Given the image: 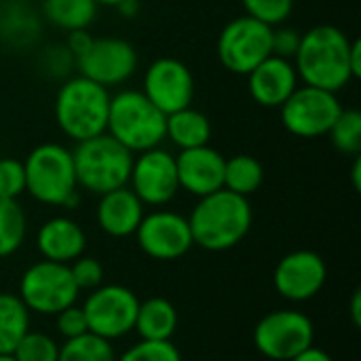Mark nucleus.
<instances>
[{
  "mask_svg": "<svg viewBox=\"0 0 361 361\" xmlns=\"http://www.w3.org/2000/svg\"><path fill=\"white\" fill-rule=\"evenodd\" d=\"M332 146L349 157H357L361 152V112L355 108H343L338 118L328 131Z\"/></svg>",
  "mask_w": 361,
  "mask_h": 361,
  "instance_id": "c85d7f7f",
  "label": "nucleus"
},
{
  "mask_svg": "<svg viewBox=\"0 0 361 361\" xmlns=\"http://www.w3.org/2000/svg\"><path fill=\"white\" fill-rule=\"evenodd\" d=\"M300 85L298 72L292 59L269 55L247 74L250 97L260 108H281V104Z\"/></svg>",
  "mask_w": 361,
  "mask_h": 361,
  "instance_id": "a211bd4d",
  "label": "nucleus"
},
{
  "mask_svg": "<svg viewBox=\"0 0 361 361\" xmlns=\"http://www.w3.org/2000/svg\"><path fill=\"white\" fill-rule=\"evenodd\" d=\"M36 247L42 260L70 264L82 256L87 247V235L78 222L66 216H55L47 220L36 235Z\"/></svg>",
  "mask_w": 361,
  "mask_h": 361,
  "instance_id": "aec40b11",
  "label": "nucleus"
},
{
  "mask_svg": "<svg viewBox=\"0 0 361 361\" xmlns=\"http://www.w3.org/2000/svg\"><path fill=\"white\" fill-rule=\"evenodd\" d=\"M351 317H353V324L360 326L361 324V290H355L353 294V300H351Z\"/></svg>",
  "mask_w": 361,
  "mask_h": 361,
  "instance_id": "ea45409f",
  "label": "nucleus"
},
{
  "mask_svg": "<svg viewBox=\"0 0 361 361\" xmlns=\"http://www.w3.org/2000/svg\"><path fill=\"white\" fill-rule=\"evenodd\" d=\"M290 361H334V360H332V355H330V353H326L324 349H319V347L311 345L309 349H305L302 353H298L296 357H292Z\"/></svg>",
  "mask_w": 361,
  "mask_h": 361,
  "instance_id": "4c0bfd02",
  "label": "nucleus"
},
{
  "mask_svg": "<svg viewBox=\"0 0 361 361\" xmlns=\"http://www.w3.org/2000/svg\"><path fill=\"white\" fill-rule=\"evenodd\" d=\"M264 182V165L252 157V154H235L231 159H226L224 163V188L241 195V197H250L254 195Z\"/></svg>",
  "mask_w": 361,
  "mask_h": 361,
  "instance_id": "a878e982",
  "label": "nucleus"
},
{
  "mask_svg": "<svg viewBox=\"0 0 361 361\" xmlns=\"http://www.w3.org/2000/svg\"><path fill=\"white\" fill-rule=\"evenodd\" d=\"M241 4L245 8V15L271 27H277L292 17L296 0H241Z\"/></svg>",
  "mask_w": 361,
  "mask_h": 361,
  "instance_id": "7c9ffc66",
  "label": "nucleus"
},
{
  "mask_svg": "<svg viewBox=\"0 0 361 361\" xmlns=\"http://www.w3.org/2000/svg\"><path fill=\"white\" fill-rule=\"evenodd\" d=\"M99 6H112V8H116L123 0H95Z\"/></svg>",
  "mask_w": 361,
  "mask_h": 361,
  "instance_id": "79ce46f5",
  "label": "nucleus"
},
{
  "mask_svg": "<svg viewBox=\"0 0 361 361\" xmlns=\"http://www.w3.org/2000/svg\"><path fill=\"white\" fill-rule=\"evenodd\" d=\"M252 338L262 357L290 361L315 343V324L296 309L271 311L256 324Z\"/></svg>",
  "mask_w": 361,
  "mask_h": 361,
  "instance_id": "6e6552de",
  "label": "nucleus"
},
{
  "mask_svg": "<svg viewBox=\"0 0 361 361\" xmlns=\"http://www.w3.org/2000/svg\"><path fill=\"white\" fill-rule=\"evenodd\" d=\"M68 267H70V275H72L78 292H91L104 283V267L97 258L78 256Z\"/></svg>",
  "mask_w": 361,
  "mask_h": 361,
  "instance_id": "473e14b6",
  "label": "nucleus"
},
{
  "mask_svg": "<svg viewBox=\"0 0 361 361\" xmlns=\"http://www.w3.org/2000/svg\"><path fill=\"white\" fill-rule=\"evenodd\" d=\"M140 91L167 116L192 106L195 76L182 59L159 57L148 63Z\"/></svg>",
  "mask_w": 361,
  "mask_h": 361,
  "instance_id": "2eb2a0df",
  "label": "nucleus"
},
{
  "mask_svg": "<svg viewBox=\"0 0 361 361\" xmlns=\"http://www.w3.org/2000/svg\"><path fill=\"white\" fill-rule=\"evenodd\" d=\"M216 53L222 68L247 76L260 61L273 55V27L250 15L235 17L220 30Z\"/></svg>",
  "mask_w": 361,
  "mask_h": 361,
  "instance_id": "0eeeda50",
  "label": "nucleus"
},
{
  "mask_svg": "<svg viewBox=\"0 0 361 361\" xmlns=\"http://www.w3.org/2000/svg\"><path fill=\"white\" fill-rule=\"evenodd\" d=\"M27 218L17 199L0 197V258L13 256L25 241Z\"/></svg>",
  "mask_w": 361,
  "mask_h": 361,
  "instance_id": "bb28decb",
  "label": "nucleus"
},
{
  "mask_svg": "<svg viewBox=\"0 0 361 361\" xmlns=\"http://www.w3.org/2000/svg\"><path fill=\"white\" fill-rule=\"evenodd\" d=\"M57 361H116V355L110 341L87 332L78 338H68L63 345H59Z\"/></svg>",
  "mask_w": 361,
  "mask_h": 361,
  "instance_id": "cd10ccee",
  "label": "nucleus"
},
{
  "mask_svg": "<svg viewBox=\"0 0 361 361\" xmlns=\"http://www.w3.org/2000/svg\"><path fill=\"white\" fill-rule=\"evenodd\" d=\"M351 180H353V188H361V157H353V167H351Z\"/></svg>",
  "mask_w": 361,
  "mask_h": 361,
  "instance_id": "a19ab883",
  "label": "nucleus"
},
{
  "mask_svg": "<svg viewBox=\"0 0 361 361\" xmlns=\"http://www.w3.org/2000/svg\"><path fill=\"white\" fill-rule=\"evenodd\" d=\"M224 154L209 144L180 150L176 154L180 190L201 199L224 188Z\"/></svg>",
  "mask_w": 361,
  "mask_h": 361,
  "instance_id": "f3484780",
  "label": "nucleus"
},
{
  "mask_svg": "<svg viewBox=\"0 0 361 361\" xmlns=\"http://www.w3.org/2000/svg\"><path fill=\"white\" fill-rule=\"evenodd\" d=\"M11 355L17 361H57L59 345L49 334L30 330Z\"/></svg>",
  "mask_w": 361,
  "mask_h": 361,
  "instance_id": "c756f323",
  "label": "nucleus"
},
{
  "mask_svg": "<svg viewBox=\"0 0 361 361\" xmlns=\"http://www.w3.org/2000/svg\"><path fill=\"white\" fill-rule=\"evenodd\" d=\"M140 298L125 286L108 283L89 292L82 313L87 317L89 332L104 338L116 341L133 332Z\"/></svg>",
  "mask_w": 361,
  "mask_h": 361,
  "instance_id": "9b49d317",
  "label": "nucleus"
},
{
  "mask_svg": "<svg viewBox=\"0 0 361 361\" xmlns=\"http://www.w3.org/2000/svg\"><path fill=\"white\" fill-rule=\"evenodd\" d=\"M127 186L148 207H165L180 192L176 154L157 146L133 157Z\"/></svg>",
  "mask_w": 361,
  "mask_h": 361,
  "instance_id": "ddd939ff",
  "label": "nucleus"
},
{
  "mask_svg": "<svg viewBox=\"0 0 361 361\" xmlns=\"http://www.w3.org/2000/svg\"><path fill=\"white\" fill-rule=\"evenodd\" d=\"M42 17L34 13L23 0H13L8 6H0V38L11 47H27L40 34Z\"/></svg>",
  "mask_w": 361,
  "mask_h": 361,
  "instance_id": "b1692460",
  "label": "nucleus"
},
{
  "mask_svg": "<svg viewBox=\"0 0 361 361\" xmlns=\"http://www.w3.org/2000/svg\"><path fill=\"white\" fill-rule=\"evenodd\" d=\"M178 330V309L163 296H152L140 302L133 332L142 341H171Z\"/></svg>",
  "mask_w": 361,
  "mask_h": 361,
  "instance_id": "412c9836",
  "label": "nucleus"
},
{
  "mask_svg": "<svg viewBox=\"0 0 361 361\" xmlns=\"http://www.w3.org/2000/svg\"><path fill=\"white\" fill-rule=\"evenodd\" d=\"M302 32L290 25H277L273 27V55L283 57V59H294L300 47Z\"/></svg>",
  "mask_w": 361,
  "mask_h": 361,
  "instance_id": "c9c22d12",
  "label": "nucleus"
},
{
  "mask_svg": "<svg viewBox=\"0 0 361 361\" xmlns=\"http://www.w3.org/2000/svg\"><path fill=\"white\" fill-rule=\"evenodd\" d=\"M95 36L89 34V30H74V32H68L66 34V49L70 51V55L76 59L78 55H82L89 44L93 42Z\"/></svg>",
  "mask_w": 361,
  "mask_h": 361,
  "instance_id": "e433bc0d",
  "label": "nucleus"
},
{
  "mask_svg": "<svg viewBox=\"0 0 361 361\" xmlns=\"http://www.w3.org/2000/svg\"><path fill=\"white\" fill-rule=\"evenodd\" d=\"M341 112L343 104L336 93L309 85H298L279 108L283 129L300 140H317L328 135Z\"/></svg>",
  "mask_w": 361,
  "mask_h": 361,
  "instance_id": "1a4fd4ad",
  "label": "nucleus"
},
{
  "mask_svg": "<svg viewBox=\"0 0 361 361\" xmlns=\"http://www.w3.org/2000/svg\"><path fill=\"white\" fill-rule=\"evenodd\" d=\"M292 61L302 85L338 93L361 76V42L336 25L322 23L302 32Z\"/></svg>",
  "mask_w": 361,
  "mask_h": 361,
  "instance_id": "f257e3e1",
  "label": "nucleus"
},
{
  "mask_svg": "<svg viewBox=\"0 0 361 361\" xmlns=\"http://www.w3.org/2000/svg\"><path fill=\"white\" fill-rule=\"evenodd\" d=\"M328 279V267L317 252L296 250L286 254L273 273V286L290 302H307L315 298Z\"/></svg>",
  "mask_w": 361,
  "mask_h": 361,
  "instance_id": "dca6fc26",
  "label": "nucleus"
},
{
  "mask_svg": "<svg viewBox=\"0 0 361 361\" xmlns=\"http://www.w3.org/2000/svg\"><path fill=\"white\" fill-rule=\"evenodd\" d=\"M70 150L78 188L99 197L127 186L135 154L112 135L102 133L91 140L76 142Z\"/></svg>",
  "mask_w": 361,
  "mask_h": 361,
  "instance_id": "423d86ee",
  "label": "nucleus"
},
{
  "mask_svg": "<svg viewBox=\"0 0 361 361\" xmlns=\"http://www.w3.org/2000/svg\"><path fill=\"white\" fill-rule=\"evenodd\" d=\"M165 123L167 116L140 89H121L110 97L106 133L133 154L161 146Z\"/></svg>",
  "mask_w": 361,
  "mask_h": 361,
  "instance_id": "39448f33",
  "label": "nucleus"
},
{
  "mask_svg": "<svg viewBox=\"0 0 361 361\" xmlns=\"http://www.w3.org/2000/svg\"><path fill=\"white\" fill-rule=\"evenodd\" d=\"M110 97V89L80 74L68 76L53 99V116L59 131L74 144L106 133Z\"/></svg>",
  "mask_w": 361,
  "mask_h": 361,
  "instance_id": "7ed1b4c3",
  "label": "nucleus"
},
{
  "mask_svg": "<svg viewBox=\"0 0 361 361\" xmlns=\"http://www.w3.org/2000/svg\"><path fill=\"white\" fill-rule=\"evenodd\" d=\"M165 140H169L178 150L199 148L212 140V121L205 112L188 106L173 114H167Z\"/></svg>",
  "mask_w": 361,
  "mask_h": 361,
  "instance_id": "4be33fe9",
  "label": "nucleus"
},
{
  "mask_svg": "<svg viewBox=\"0 0 361 361\" xmlns=\"http://www.w3.org/2000/svg\"><path fill=\"white\" fill-rule=\"evenodd\" d=\"M116 361H182V355L171 341H140Z\"/></svg>",
  "mask_w": 361,
  "mask_h": 361,
  "instance_id": "2f4dec72",
  "label": "nucleus"
},
{
  "mask_svg": "<svg viewBox=\"0 0 361 361\" xmlns=\"http://www.w3.org/2000/svg\"><path fill=\"white\" fill-rule=\"evenodd\" d=\"M30 332V311L17 294H0V355H11Z\"/></svg>",
  "mask_w": 361,
  "mask_h": 361,
  "instance_id": "393cba45",
  "label": "nucleus"
},
{
  "mask_svg": "<svg viewBox=\"0 0 361 361\" xmlns=\"http://www.w3.org/2000/svg\"><path fill=\"white\" fill-rule=\"evenodd\" d=\"M140 250L161 262L178 260L192 250V235L188 226V218L171 212V209H157L144 214L135 235Z\"/></svg>",
  "mask_w": 361,
  "mask_h": 361,
  "instance_id": "4468645a",
  "label": "nucleus"
},
{
  "mask_svg": "<svg viewBox=\"0 0 361 361\" xmlns=\"http://www.w3.org/2000/svg\"><path fill=\"white\" fill-rule=\"evenodd\" d=\"M25 192V171L23 161L13 157L0 159V197L19 199Z\"/></svg>",
  "mask_w": 361,
  "mask_h": 361,
  "instance_id": "72a5a7b5",
  "label": "nucleus"
},
{
  "mask_svg": "<svg viewBox=\"0 0 361 361\" xmlns=\"http://www.w3.org/2000/svg\"><path fill=\"white\" fill-rule=\"evenodd\" d=\"M116 11H118L123 17L133 19V17L140 13V0H123V2L116 6Z\"/></svg>",
  "mask_w": 361,
  "mask_h": 361,
  "instance_id": "58836bf2",
  "label": "nucleus"
},
{
  "mask_svg": "<svg viewBox=\"0 0 361 361\" xmlns=\"http://www.w3.org/2000/svg\"><path fill=\"white\" fill-rule=\"evenodd\" d=\"M144 207L146 205L133 195V190L123 186L106 195H99L95 207V220L102 233H106L108 237L114 239L133 237L146 214Z\"/></svg>",
  "mask_w": 361,
  "mask_h": 361,
  "instance_id": "6ab92c4d",
  "label": "nucleus"
},
{
  "mask_svg": "<svg viewBox=\"0 0 361 361\" xmlns=\"http://www.w3.org/2000/svg\"><path fill=\"white\" fill-rule=\"evenodd\" d=\"M0 361H17L13 355H0Z\"/></svg>",
  "mask_w": 361,
  "mask_h": 361,
  "instance_id": "37998d69",
  "label": "nucleus"
},
{
  "mask_svg": "<svg viewBox=\"0 0 361 361\" xmlns=\"http://www.w3.org/2000/svg\"><path fill=\"white\" fill-rule=\"evenodd\" d=\"M97 11L99 4L95 0H40V17L66 34L74 30H89Z\"/></svg>",
  "mask_w": 361,
  "mask_h": 361,
  "instance_id": "5701e85b",
  "label": "nucleus"
},
{
  "mask_svg": "<svg viewBox=\"0 0 361 361\" xmlns=\"http://www.w3.org/2000/svg\"><path fill=\"white\" fill-rule=\"evenodd\" d=\"M55 326H57V332L66 341L68 338H78V336H82V334L89 332V326H87V317L82 313V307H76V305H70L63 311H59L55 315Z\"/></svg>",
  "mask_w": 361,
  "mask_h": 361,
  "instance_id": "f704fd0d",
  "label": "nucleus"
},
{
  "mask_svg": "<svg viewBox=\"0 0 361 361\" xmlns=\"http://www.w3.org/2000/svg\"><path fill=\"white\" fill-rule=\"evenodd\" d=\"M254 212L247 197L220 188L201 197L190 216L188 226L192 243L205 252H226L237 247L250 233Z\"/></svg>",
  "mask_w": 361,
  "mask_h": 361,
  "instance_id": "f03ea898",
  "label": "nucleus"
},
{
  "mask_svg": "<svg viewBox=\"0 0 361 361\" xmlns=\"http://www.w3.org/2000/svg\"><path fill=\"white\" fill-rule=\"evenodd\" d=\"M137 51L135 47L118 36L93 38L89 49L74 59V68L80 76L112 89L121 87L133 78L137 72Z\"/></svg>",
  "mask_w": 361,
  "mask_h": 361,
  "instance_id": "f8f14e48",
  "label": "nucleus"
},
{
  "mask_svg": "<svg viewBox=\"0 0 361 361\" xmlns=\"http://www.w3.org/2000/svg\"><path fill=\"white\" fill-rule=\"evenodd\" d=\"M78 294L68 264L40 260L23 271L17 296L30 313L57 315L66 307L76 305Z\"/></svg>",
  "mask_w": 361,
  "mask_h": 361,
  "instance_id": "9d476101",
  "label": "nucleus"
},
{
  "mask_svg": "<svg viewBox=\"0 0 361 361\" xmlns=\"http://www.w3.org/2000/svg\"><path fill=\"white\" fill-rule=\"evenodd\" d=\"M25 192L49 207H72L78 203V184L72 150L57 142L34 146L25 161Z\"/></svg>",
  "mask_w": 361,
  "mask_h": 361,
  "instance_id": "20e7f679",
  "label": "nucleus"
}]
</instances>
